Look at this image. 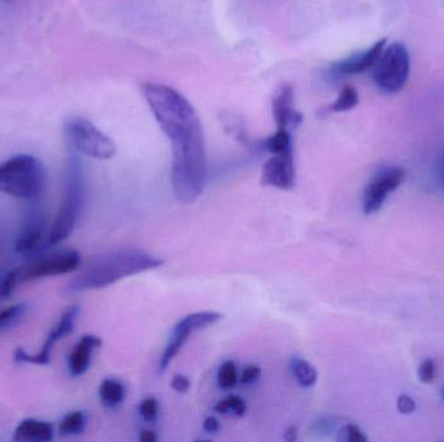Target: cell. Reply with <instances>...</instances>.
I'll return each mask as SVG.
<instances>
[{
	"label": "cell",
	"instance_id": "cell-20",
	"mask_svg": "<svg viewBox=\"0 0 444 442\" xmlns=\"http://www.w3.org/2000/svg\"><path fill=\"white\" fill-rule=\"evenodd\" d=\"M359 104V92L353 86H345L338 99L329 107L330 112H347Z\"/></svg>",
	"mask_w": 444,
	"mask_h": 442
},
{
	"label": "cell",
	"instance_id": "cell-12",
	"mask_svg": "<svg viewBox=\"0 0 444 442\" xmlns=\"http://www.w3.org/2000/svg\"><path fill=\"white\" fill-rule=\"evenodd\" d=\"M45 214L39 209H31L23 222V230L16 239V252L29 254L38 251L45 237Z\"/></svg>",
	"mask_w": 444,
	"mask_h": 442
},
{
	"label": "cell",
	"instance_id": "cell-17",
	"mask_svg": "<svg viewBox=\"0 0 444 442\" xmlns=\"http://www.w3.org/2000/svg\"><path fill=\"white\" fill-rule=\"evenodd\" d=\"M126 396V389L123 382L117 379H104L100 382L99 398L106 409H117L123 404Z\"/></svg>",
	"mask_w": 444,
	"mask_h": 442
},
{
	"label": "cell",
	"instance_id": "cell-36",
	"mask_svg": "<svg viewBox=\"0 0 444 442\" xmlns=\"http://www.w3.org/2000/svg\"><path fill=\"white\" fill-rule=\"evenodd\" d=\"M443 184H444V166H443Z\"/></svg>",
	"mask_w": 444,
	"mask_h": 442
},
{
	"label": "cell",
	"instance_id": "cell-26",
	"mask_svg": "<svg viewBox=\"0 0 444 442\" xmlns=\"http://www.w3.org/2000/svg\"><path fill=\"white\" fill-rule=\"evenodd\" d=\"M139 414L142 416V419L147 423H153L157 419V414H159V404L153 397H147L140 404H139Z\"/></svg>",
	"mask_w": 444,
	"mask_h": 442
},
{
	"label": "cell",
	"instance_id": "cell-30",
	"mask_svg": "<svg viewBox=\"0 0 444 442\" xmlns=\"http://www.w3.org/2000/svg\"><path fill=\"white\" fill-rule=\"evenodd\" d=\"M396 407H398L400 414H412L416 410V402L414 398L408 395H401L396 400Z\"/></svg>",
	"mask_w": 444,
	"mask_h": 442
},
{
	"label": "cell",
	"instance_id": "cell-29",
	"mask_svg": "<svg viewBox=\"0 0 444 442\" xmlns=\"http://www.w3.org/2000/svg\"><path fill=\"white\" fill-rule=\"evenodd\" d=\"M261 368L256 365H250V366L245 367V370L242 371V376H240V382L243 385H253L256 381L260 379Z\"/></svg>",
	"mask_w": 444,
	"mask_h": 442
},
{
	"label": "cell",
	"instance_id": "cell-23",
	"mask_svg": "<svg viewBox=\"0 0 444 442\" xmlns=\"http://www.w3.org/2000/svg\"><path fill=\"white\" fill-rule=\"evenodd\" d=\"M215 410L222 415H234L242 418L247 412V404L245 400L239 396H229L216 404Z\"/></svg>",
	"mask_w": 444,
	"mask_h": 442
},
{
	"label": "cell",
	"instance_id": "cell-22",
	"mask_svg": "<svg viewBox=\"0 0 444 442\" xmlns=\"http://www.w3.org/2000/svg\"><path fill=\"white\" fill-rule=\"evenodd\" d=\"M265 148L272 154H281V153L292 151V143L290 132L287 129H278L277 132L265 140Z\"/></svg>",
	"mask_w": 444,
	"mask_h": 442
},
{
	"label": "cell",
	"instance_id": "cell-16",
	"mask_svg": "<svg viewBox=\"0 0 444 442\" xmlns=\"http://www.w3.org/2000/svg\"><path fill=\"white\" fill-rule=\"evenodd\" d=\"M54 426L46 420L28 418L18 423L13 434L15 441L50 442L54 440Z\"/></svg>",
	"mask_w": 444,
	"mask_h": 442
},
{
	"label": "cell",
	"instance_id": "cell-32",
	"mask_svg": "<svg viewBox=\"0 0 444 442\" xmlns=\"http://www.w3.org/2000/svg\"><path fill=\"white\" fill-rule=\"evenodd\" d=\"M203 429L207 434H217L221 429V424L213 416H208L207 419L204 420V423H203Z\"/></svg>",
	"mask_w": 444,
	"mask_h": 442
},
{
	"label": "cell",
	"instance_id": "cell-10",
	"mask_svg": "<svg viewBox=\"0 0 444 442\" xmlns=\"http://www.w3.org/2000/svg\"><path fill=\"white\" fill-rule=\"evenodd\" d=\"M406 179V171L399 166L379 169L367 184L362 193V212L365 215L378 213L391 192L398 190Z\"/></svg>",
	"mask_w": 444,
	"mask_h": 442
},
{
	"label": "cell",
	"instance_id": "cell-24",
	"mask_svg": "<svg viewBox=\"0 0 444 442\" xmlns=\"http://www.w3.org/2000/svg\"><path fill=\"white\" fill-rule=\"evenodd\" d=\"M217 382L221 389H233L238 382L237 366L233 361H226L222 363L218 374H217Z\"/></svg>",
	"mask_w": 444,
	"mask_h": 442
},
{
	"label": "cell",
	"instance_id": "cell-2",
	"mask_svg": "<svg viewBox=\"0 0 444 442\" xmlns=\"http://www.w3.org/2000/svg\"><path fill=\"white\" fill-rule=\"evenodd\" d=\"M164 261L137 248H123L92 261L84 271L68 284L67 290L78 293L84 290L107 288L133 275L159 268Z\"/></svg>",
	"mask_w": 444,
	"mask_h": 442
},
{
	"label": "cell",
	"instance_id": "cell-11",
	"mask_svg": "<svg viewBox=\"0 0 444 442\" xmlns=\"http://www.w3.org/2000/svg\"><path fill=\"white\" fill-rule=\"evenodd\" d=\"M261 184L278 190H292L295 186V164L292 151L273 154L261 170Z\"/></svg>",
	"mask_w": 444,
	"mask_h": 442
},
{
	"label": "cell",
	"instance_id": "cell-15",
	"mask_svg": "<svg viewBox=\"0 0 444 442\" xmlns=\"http://www.w3.org/2000/svg\"><path fill=\"white\" fill-rule=\"evenodd\" d=\"M294 89L292 84H281L273 98V117L278 129L287 126H298L303 121V115L294 110Z\"/></svg>",
	"mask_w": 444,
	"mask_h": 442
},
{
	"label": "cell",
	"instance_id": "cell-27",
	"mask_svg": "<svg viewBox=\"0 0 444 442\" xmlns=\"http://www.w3.org/2000/svg\"><path fill=\"white\" fill-rule=\"evenodd\" d=\"M18 283H20L18 282V275H17V271H16L15 268V270L9 271L1 279V282H0V296L4 298H11L13 295Z\"/></svg>",
	"mask_w": 444,
	"mask_h": 442
},
{
	"label": "cell",
	"instance_id": "cell-37",
	"mask_svg": "<svg viewBox=\"0 0 444 442\" xmlns=\"http://www.w3.org/2000/svg\"><path fill=\"white\" fill-rule=\"evenodd\" d=\"M443 398H444V388H443Z\"/></svg>",
	"mask_w": 444,
	"mask_h": 442
},
{
	"label": "cell",
	"instance_id": "cell-5",
	"mask_svg": "<svg viewBox=\"0 0 444 442\" xmlns=\"http://www.w3.org/2000/svg\"><path fill=\"white\" fill-rule=\"evenodd\" d=\"M409 55L401 43H392L383 50L373 65V78L377 86L389 94L399 92L409 76Z\"/></svg>",
	"mask_w": 444,
	"mask_h": 442
},
{
	"label": "cell",
	"instance_id": "cell-18",
	"mask_svg": "<svg viewBox=\"0 0 444 442\" xmlns=\"http://www.w3.org/2000/svg\"><path fill=\"white\" fill-rule=\"evenodd\" d=\"M89 424L87 414L84 412H70L62 416L59 421V434L60 436L82 435Z\"/></svg>",
	"mask_w": 444,
	"mask_h": 442
},
{
	"label": "cell",
	"instance_id": "cell-13",
	"mask_svg": "<svg viewBox=\"0 0 444 442\" xmlns=\"http://www.w3.org/2000/svg\"><path fill=\"white\" fill-rule=\"evenodd\" d=\"M384 43H386V39H381L375 45L368 48L367 51L353 55L342 62H335L331 67L333 74L351 76V74L362 73V72L368 70L369 68H373V65L378 60L379 55L382 54V51L384 50Z\"/></svg>",
	"mask_w": 444,
	"mask_h": 442
},
{
	"label": "cell",
	"instance_id": "cell-21",
	"mask_svg": "<svg viewBox=\"0 0 444 442\" xmlns=\"http://www.w3.org/2000/svg\"><path fill=\"white\" fill-rule=\"evenodd\" d=\"M29 309L28 304L18 302L15 305L8 306L0 312V332L6 331L8 328L13 327L20 320L23 319V315Z\"/></svg>",
	"mask_w": 444,
	"mask_h": 442
},
{
	"label": "cell",
	"instance_id": "cell-7",
	"mask_svg": "<svg viewBox=\"0 0 444 442\" xmlns=\"http://www.w3.org/2000/svg\"><path fill=\"white\" fill-rule=\"evenodd\" d=\"M81 266V254L74 249H60L39 256L29 264L17 267L18 282H33L50 276L70 274Z\"/></svg>",
	"mask_w": 444,
	"mask_h": 442
},
{
	"label": "cell",
	"instance_id": "cell-6",
	"mask_svg": "<svg viewBox=\"0 0 444 442\" xmlns=\"http://www.w3.org/2000/svg\"><path fill=\"white\" fill-rule=\"evenodd\" d=\"M65 132L72 145L84 156L96 160H109L115 156L113 140L86 118H70L65 123Z\"/></svg>",
	"mask_w": 444,
	"mask_h": 442
},
{
	"label": "cell",
	"instance_id": "cell-34",
	"mask_svg": "<svg viewBox=\"0 0 444 442\" xmlns=\"http://www.w3.org/2000/svg\"><path fill=\"white\" fill-rule=\"evenodd\" d=\"M296 438H298V428L290 427L284 432V440H286V441H295Z\"/></svg>",
	"mask_w": 444,
	"mask_h": 442
},
{
	"label": "cell",
	"instance_id": "cell-31",
	"mask_svg": "<svg viewBox=\"0 0 444 442\" xmlns=\"http://www.w3.org/2000/svg\"><path fill=\"white\" fill-rule=\"evenodd\" d=\"M192 387L190 379L187 376L182 374H177L172 379V388L174 389L178 393H186Z\"/></svg>",
	"mask_w": 444,
	"mask_h": 442
},
{
	"label": "cell",
	"instance_id": "cell-33",
	"mask_svg": "<svg viewBox=\"0 0 444 442\" xmlns=\"http://www.w3.org/2000/svg\"><path fill=\"white\" fill-rule=\"evenodd\" d=\"M334 424H335V421H333V420H330L329 418L325 420H320V421H317V424H314L316 426V429L318 431V432H325V431H331L333 428H334Z\"/></svg>",
	"mask_w": 444,
	"mask_h": 442
},
{
	"label": "cell",
	"instance_id": "cell-8",
	"mask_svg": "<svg viewBox=\"0 0 444 442\" xmlns=\"http://www.w3.org/2000/svg\"><path fill=\"white\" fill-rule=\"evenodd\" d=\"M221 319L222 315L220 313L198 312V313L189 314L179 320L173 328V332L169 337L168 344H167L164 353L161 356L160 362H159L160 374H164L167 371L169 365L172 363V361L182 349V346L189 340L192 334L208 327V326H212Z\"/></svg>",
	"mask_w": 444,
	"mask_h": 442
},
{
	"label": "cell",
	"instance_id": "cell-3",
	"mask_svg": "<svg viewBox=\"0 0 444 442\" xmlns=\"http://www.w3.org/2000/svg\"><path fill=\"white\" fill-rule=\"evenodd\" d=\"M46 169L30 154H17L0 164V192L8 196L35 201L46 190Z\"/></svg>",
	"mask_w": 444,
	"mask_h": 442
},
{
	"label": "cell",
	"instance_id": "cell-25",
	"mask_svg": "<svg viewBox=\"0 0 444 442\" xmlns=\"http://www.w3.org/2000/svg\"><path fill=\"white\" fill-rule=\"evenodd\" d=\"M339 441L345 442H368V437L356 424H345L339 429Z\"/></svg>",
	"mask_w": 444,
	"mask_h": 442
},
{
	"label": "cell",
	"instance_id": "cell-1",
	"mask_svg": "<svg viewBox=\"0 0 444 442\" xmlns=\"http://www.w3.org/2000/svg\"><path fill=\"white\" fill-rule=\"evenodd\" d=\"M142 91L161 130L172 142V186L177 200L194 203L207 181V153L199 117L182 94L159 84H146Z\"/></svg>",
	"mask_w": 444,
	"mask_h": 442
},
{
	"label": "cell",
	"instance_id": "cell-28",
	"mask_svg": "<svg viewBox=\"0 0 444 442\" xmlns=\"http://www.w3.org/2000/svg\"><path fill=\"white\" fill-rule=\"evenodd\" d=\"M435 375H437V366H435L434 361L430 358L422 361L420 366H418V370H417V376H418L420 381L423 384H429L434 380Z\"/></svg>",
	"mask_w": 444,
	"mask_h": 442
},
{
	"label": "cell",
	"instance_id": "cell-14",
	"mask_svg": "<svg viewBox=\"0 0 444 442\" xmlns=\"http://www.w3.org/2000/svg\"><path fill=\"white\" fill-rule=\"evenodd\" d=\"M101 339L95 335H84L70 351L67 363L70 374L74 378L82 376L91 366L92 354L101 346Z\"/></svg>",
	"mask_w": 444,
	"mask_h": 442
},
{
	"label": "cell",
	"instance_id": "cell-19",
	"mask_svg": "<svg viewBox=\"0 0 444 442\" xmlns=\"http://www.w3.org/2000/svg\"><path fill=\"white\" fill-rule=\"evenodd\" d=\"M290 370L298 381L299 385L303 388H311L313 387L318 378L317 370L314 368L308 361L301 358H292L290 362Z\"/></svg>",
	"mask_w": 444,
	"mask_h": 442
},
{
	"label": "cell",
	"instance_id": "cell-9",
	"mask_svg": "<svg viewBox=\"0 0 444 442\" xmlns=\"http://www.w3.org/2000/svg\"><path fill=\"white\" fill-rule=\"evenodd\" d=\"M78 315H79V307L76 305L70 306L62 313L59 322L51 328L38 353L29 354L23 348L15 349L13 359L16 363H30V365H38V366L48 365L51 362V353L54 351L55 345L62 340L65 336L70 335L74 331Z\"/></svg>",
	"mask_w": 444,
	"mask_h": 442
},
{
	"label": "cell",
	"instance_id": "cell-4",
	"mask_svg": "<svg viewBox=\"0 0 444 442\" xmlns=\"http://www.w3.org/2000/svg\"><path fill=\"white\" fill-rule=\"evenodd\" d=\"M84 169L79 160L73 156L67 164L64 198L48 232V244H60L72 235L84 209Z\"/></svg>",
	"mask_w": 444,
	"mask_h": 442
},
{
	"label": "cell",
	"instance_id": "cell-35",
	"mask_svg": "<svg viewBox=\"0 0 444 442\" xmlns=\"http://www.w3.org/2000/svg\"><path fill=\"white\" fill-rule=\"evenodd\" d=\"M139 440L142 442H156L157 437L155 436L152 431H143L139 436Z\"/></svg>",
	"mask_w": 444,
	"mask_h": 442
}]
</instances>
